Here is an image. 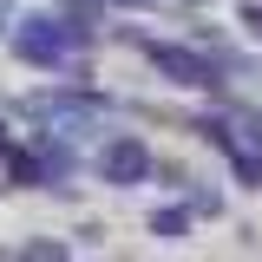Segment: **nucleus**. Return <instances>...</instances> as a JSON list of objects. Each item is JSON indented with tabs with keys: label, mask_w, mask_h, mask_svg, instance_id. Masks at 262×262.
Listing matches in <instances>:
<instances>
[{
	"label": "nucleus",
	"mask_w": 262,
	"mask_h": 262,
	"mask_svg": "<svg viewBox=\"0 0 262 262\" xmlns=\"http://www.w3.org/2000/svg\"><path fill=\"white\" fill-rule=\"evenodd\" d=\"M98 39H105V33L72 27L59 7H20L13 27H7V53H13V66H27V72L66 79V66H72V59H92Z\"/></svg>",
	"instance_id": "nucleus-1"
},
{
	"label": "nucleus",
	"mask_w": 262,
	"mask_h": 262,
	"mask_svg": "<svg viewBox=\"0 0 262 262\" xmlns=\"http://www.w3.org/2000/svg\"><path fill=\"white\" fill-rule=\"evenodd\" d=\"M112 39L138 46V53H144V66L158 72L164 85H177V92H203V98L223 92V72L210 66V53H196L190 39H158V33H138V27H112Z\"/></svg>",
	"instance_id": "nucleus-2"
},
{
	"label": "nucleus",
	"mask_w": 262,
	"mask_h": 262,
	"mask_svg": "<svg viewBox=\"0 0 262 262\" xmlns=\"http://www.w3.org/2000/svg\"><path fill=\"white\" fill-rule=\"evenodd\" d=\"M92 170L98 184H112V190H131V184H151V170H158V151L138 138V131H105L92 144Z\"/></svg>",
	"instance_id": "nucleus-3"
},
{
	"label": "nucleus",
	"mask_w": 262,
	"mask_h": 262,
	"mask_svg": "<svg viewBox=\"0 0 262 262\" xmlns=\"http://www.w3.org/2000/svg\"><path fill=\"white\" fill-rule=\"evenodd\" d=\"M0 177H7V190H46V164H39V151L27 138L0 151Z\"/></svg>",
	"instance_id": "nucleus-4"
},
{
	"label": "nucleus",
	"mask_w": 262,
	"mask_h": 262,
	"mask_svg": "<svg viewBox=\"0 0 262 262\" xmlns=\"http://www.w3.org/2000/svg\"><path fill=\"white\" fill-rule=\"evenodd\" d=\"M190 223H196V216H190V203H158L144 229H151L158 243H184V236H190Z\"/></svg>",
	"instance_id": "nucleus-5"
},
{
	"label": "nucleus",
	"mask_w": 262,
	"mask_h": 262,
	"mask_svg": "<svg viewBox=\"0 0 262 262\" xmlns=\"http://www.w3.org/2000/svg\"><path fill=\"white\" fill-rule=\"evenodd\" d=\"M13 262H72V243L66 236H20L13 243Z\"/></svg>",
	"instance_id": "nucleus-6"
},
{
	"label": "nucleus",
	"mask_w": 262,
	"mask_h": 262,
	"mask_svg": "<svg viewBox=\"0 0 262 262\" xmlns=\"http://www.w3.org/2000/svg\"><path fill=\"white\" fill-rule=\"evenodd\" d=\"M236 27H243V33L262 46V0H243V7H236Z\"/></svg>",
	"instance_id": "nucleus-7"
},
{
	"label": "nucleus",
	"mask_w": 262,
	"mask_h": 262,
	"mask_svg": "<svg viewBox=\"0 0 262 262\" xmlns=\"http://www.w3.org/2000/svg\"><path fill=\"white\" fill-rule=\"evenodd\" d=\"M190 216H223V196L216 190H190Z\"/></svg>",
	"instance_id": "nucleus-8"
},
{
	"label": "nucleus",
	"mask_w": 262,
	"mask_h": 262,
	"mask_svg": "<svg viewBox=\"0 0 262 262\" xmlns=\"http://www.w3.org/2000/svg\"><path fill=\"white\" fill-rule=\"evenodd\" d=\"M151 7H164V0H105V13H151Z\"/></svg>",
	"instance_id": "nucleus-9"
},
{
	"label": "nucleus",
	"mask_w": 262,
	"mask_h": 262,
	"mask_svg": "<svg viewBox=\"0 0 262 262\" xmlns=\"http://www.w3.org/2000/svg\"><path fill=\"white\" fill-rule=\"evenodd\" d=\"M7 144H20V138H13V118H7V105H0V151H7Z\"/></svg>",
	"instance_id": "nucleus-10"
},
{
	"label": "nucleus",
	"mask_w": 262,
	"mask_h": 262,
	"mask_svg": "<svg viewBox=\"0 0 262 262\" xmlns=\"http://www.w3.org/2000/svg\"><path fill=\"white\" fill-rule=\"evenodd\" d=\"M13 13H20V0H0V33L13 27Z\"/></svg>",
	"instance_id": "nucleus-11"
},
{
	"label": "nucleus",
	"mask_w": 262,
	"mask_h": 262,
	"mask_svg": "<svg viewBox=\"0 0 262 262\" xmlns=\"http://www.w3.org/2000/svg\"><path fill=\"white\" fill-rule=\"evenodd\" d=\"M0 105H7V85H0Z\"/></svg>",
	"instance_id": "nucleus-12"
},
{
	"label": "nucleus",
	"mask_w": 262,
	"mask_h": 262,
	"mask_svg": "<svg viewBox=\"0 0 262 262\" xmlns=\"http://www.w3.org/2000/svg\"><path fill=\"white\" fill-rule=\"evenodd\" d=\"M0 262H13V256H0Z\"/></svg>",
	"instance_id": "nucleus-13"
}]
</instances>
